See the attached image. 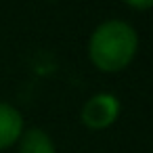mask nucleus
<instances>
[{
	"label": "nucleus",
	"instance_id": "f03ea898",
	"mask_svg": "<svg viewBox=\"0 0 153 153\" xmlns=\"http://www.w3.org/2000/svg\"><path fill=\"white\" fill-rule=\"evenodd\" d=\"M122 103L115 94L111 92H97L92 94L80 111V120L88 130H105L115 124L120 117Z\"/></svg>",
	"mask_w": 153,
	"mask_h": 153
},
{
	"label": "nucleus",
	"instance_id": "7ed1b4c3",
	"mask_svg": "<svg viewBox=\"0 0 153 153\" xmlns=\"http://www.w3.org/2000/svg\"><path fill=\"white\" fill-rule=\"evenodd\" d=\"M23 130H25V124L19 109L0 101V151L17 145Z\"/></svg>",
	"mask_w": 153,
	"mask_h": 153
},
{
	"label": "nucleus",
	"instance_id": "f257e3e1",
	"mask_svg": "<svg viewBox=\"0 0 153 153\" xmlns=\"http://www.w3.org/2000/svg\"><path fill=\"white\" fill-rule=\"evenodd\" d=\"M136 51H138L136 30L122 19H109L99 23L88 40L90 63L105 74L126 69L136 57Z\"/></svg>",
	"mask_w": 153,
	"mask_h": 153
},
{
	"label": "nucleus",
	"instance_id": "20e7f679",
	"mask_svg": "<svg viewBox=\"0 0 153 153\" xmlns=\"http://www.w3.org/2000/svg\"><path fill=\"white\" fill-rule=\"evenodd\" d=\"M19 153H57L55 140L42 128H27L17 140Z\"/></svg>",
	"mask_w": 153,
	"mask_h": 153
},
{
	"label": "nucleus",
	"instance_id": "39448f33",
	"mask_svg": "<svg viewBox=\"0 0 153 153\" xmlns=\"http://www.w3.org/2000/svg\"><path fill=\"white\" fill-rule=\"evenodd\" d=\"M124 2L130 9H136V11H149V9H153V0H124Z\"/></svg>",
	"mask_w": 153,
	"mask_h": 153
}]
</instances>
